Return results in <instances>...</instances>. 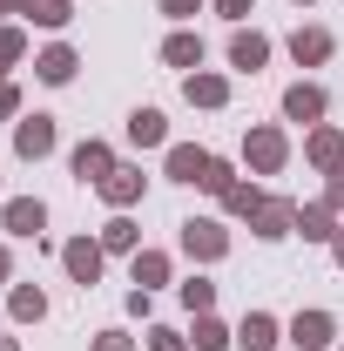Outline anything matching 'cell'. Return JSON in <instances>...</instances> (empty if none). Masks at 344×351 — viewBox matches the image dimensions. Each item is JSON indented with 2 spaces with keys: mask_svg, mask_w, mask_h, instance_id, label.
Wrapping results in <instances>:
<instances>
[{
  "mask_svg": "<svg viewBox=\"0 0 344 351\" xmlns=\"http://www.w3.org/2000/svg\"><path fill=\"white\" fill-rule=\"evenodd\" d=\"M169 176H175V182H210V156H203V149H175Z\"/></svg>",
  "mask_w": 344,
  "mask_h": 351,
  "instance_id": "6da1fadb",
  "label": "cell"
},
{
  "mask_svg": "<svg viewBox=\"0 0 344 351\" xmlns=\"http://www.w3.org/2000/svg\"><path fill=\"white\" fill-rule=\"evenodd\" d=\"M284 115H291V122H317V115H324V95H317V88H291V95H284Z\"/></svg>",
  "mask_w": 344,
  "mask_h": 351,
  "instance_id": "7a4b0ae2",
  "label": "cell"
},
{
  "mask_svg": "<svg viewBox=\"0 0 344 351\" xmlns=\"http://www.w3.org/2000/svg\"><path fill=\"white\" fill-rule=\"evenodd\" d=\"M41 223H47L41 203H7V230L14 237H41Z\"/></svg>",
  "mask_w": 344,
  "mask_h": 351,
  "instance_id": "3957f363",
  "label": "cell"
},
{
  "mask_svg": "<svg viewBox=\"0 0 344 351\" xmlns=\"http://www.w3.org/2000/svg\"><path fill=\"white\" fill-rule=\"evenodd\" d=\"M54 149V122L34 115V122H21V156H47Z\"/></svg>",
  "mask_w": 344,
  "mask_h": 351,
  "instance_id": "277c9868",
  "label": "cell"
},
{
  "mask_svg": "<svg viewBox=\"0 0 344 351\" xmlns=\"http://www.w3.org/2000/svg\"><path fill=\"white\" fill-rule=\"evenodd\" d=\"M75 176H82V182H101V176H115V169H108V149H95V142H88V149H75Z\"/></svg>",
  "mask_w": 344,
  "mask_h": 351,
  "instance_id": "5b68a950",
  "label": "cell"
},
{
  "mask_svg": "<svg viewBox=\"0 0 344 351\" xmlns=\"http://www.w3.org/2000/svg\"><path fill=\"white\" fill-rule=\"evenodd\" d=\"M68 270H75L82 284H95V270H101V250H95V243H68Z\"/></svg>",
  "mask_w": 344,
  "mask_h": 351,
  "instance_id": "8992f818",
  "label": "cell"
},
{
  "mask_svg": "<svg viewBox=\"0 0 344 351\" xmlns=\"http://www.w3.org/2000/svg\"><path fill=\"white\" fill-rule=\"evenodd\" d=\"M324 338H331V317H324V311H310V317H297V345H304V351H317Z\"/></svg>",
  "mask_w": 344,
  "mask_h": 351,
  "instance_id": "52a82bcc",
  "label": "cell"
},
{
  "mask_svg": "<svg viewBox=\"0 0 344 351\" xmlns=\"http://www.w3.org/2000/svg\"><path fill=\"white\" fill-rule=\"evenodd\" d=\"M135 189H142V176H135V169H115V176H101V196H108V203H129Z\"/></svg>",
  "mask_w": 344,
  "mask_h": 351,
  "instance_id": "ba28073f",
  "label": "cell"
},
{
  "mask_svg": "<svg viewBox=\"0 0 344 351\" xmlns=\"http://www.w3.org/2000/svg\"><path fill=\"white\" fill-rule=\"evenodd\" d=\"M236 338H243L250 351H270V345H277V324H270V317H243V331H236Z\"/></svg>",
  "mask_w": 344,
  "mask_h": 351,
  "instance_id": "9c48e42d",
  "label": "cell"
},
{
  "mask_svg": "<svg viewBox=\"0 0 344 351\" xmlns=\"http://www.w3.org/2000/svg\"><path fill=\"white\" fill-rule=\"evenodd\" d=\"M263 54H270V47H263L257 34H236V41H230V61H236V68H263Z\"/></svg>",
  "mask_w": 344,
  "mask_h": 351,
  "instance_id": "30bf717a",
  "label": "cell"
},
{
  "mask_svg": "<svg viewBox=\"0 0 344 351\" xmlns=\"http://www.w3.org/2000/svg\"><path fill=\"white\" fill-rule=\"evenodd\" d=\"M182 243H189V250H203V257H216V250H223L216 223H189V230H182Z\"/></svg>",
  "mask_w": 344,
  "mask_h": 351,
  "instance_id": "8fae6325",
  "label": "cell"
},
{
  "mask_svg": "<svg viewBox=\"0 0 344 351\" xmlns=\"http://www.w3.org/2000/svg\"><path fill=\"white\" fill-rule=\"evenodd\" d=\"M129 135H135V142H162V115H156V108H135V115H129Z\"/></svg>",
  "mask_w": 344,
  "mask_h": 351,
  "instance_id": "7c38bea8",
  "label": "cell"
},
{
  "mask_svg": "<svg viewBox=\"0 0 344 351\" xmlns=\"http://www.w3.org/2000/svg\"><path fill=\"white\" fill-rule=\"evenodd\" d=\"M291 54H297V61H324V54H331V34H317V27H310V34L291 41Z\"/></svg>",
  "mask_w": 344,
  "mask_h": 351,
  "instance_id": "4fadbf2b",
  "label": "cell"
},
{
  "mask_svg": "<svg viewBox=\"0 0 344 351\" xmlns=\"http://www.w3.org/2000/svg\"><path fill=\"white\" fill-rule=\"evenodd\" d=\"M41 75H47V82H68V75H75V54H68V47L41 54Z\"/></svg>",
  "mask_w": 344,
  "mask_h": 351,
  "instance_id": "5bb4252c",
  "label": "cell"
},
{
  "mask_svg": "<svg viewBox=\"0 0 344 351\" xmlns=\"http://www.w3.org/2000/svg\"><path fill=\"white\" fill-rule=\"evenodd\" d=\"M27 14H34L41 27H61V21H68V0H27Z\"/></svg>",
  "mask_w": 344,
  "mask_h": 351,
  "instance_id": "9a60e30c",
  "label": "cell"
},
{
  "mask_svg": "<svg viewBox=\"0 0 344 351\" xmlns=\"http://www.w3.org/2000/svg\"><path fill=\"white\" fill-rule=\"evenodd\" d=\"M169 61H175V68H196V61H203V41H189V34H175V41H169Z\"/></svg>",
  "mask_w": 344,
  "mask_h": 351,
  "instance_id": "2e32d148",
  "label": "cell"
},
{
  "mask_svg": "<svg viewBox=\"0 0 344 351\" xmlns=\"http://www.w3.org/2000/svg\"><path fill=\"white\" fill-rule=\"evenodd\" d=\"M250 156H257L263 169H277V162H284V142H277V135H257V142H250Z\"/></svg>",
  "mask_w": 344,
  "mask_h": 351,
  "instance_id": "e0dca14e",
  "label": "cell"
},
{
  "mask_svg": "<svg viewBox=\"0 0 344 351\" xmlns=\"http://www.w3.org/2000/svg\"><path fill=\"white\" fill-rule=\"evenodd\" d=\"M263 237H284V223H291V210H284V203H263Z\"/></svg>",
  "mask_w": 344,
  "mask_h": 351,
  "instance_id": "ac0fdd59",
  "label": "cell"
},
{
  "mask_svg": "<svg viewBox=\"0 0 344 351\" xmlns=\"http://www.w3.org/2000/svg\"><path fill=\"white\" fill-rule=\"evenodd\" d=\"M223 345H230V338H223V324L203 317V324H196V351H223Z\"/></svg>",
  "mask_w": 344,
  "mask_h": 351,
  "instance_id": "d6986e66",
  "label": "cell"
},
{
  "mask_svg": "<svg viewBox=\"0 0 344 351\" xmlns=\"http://www.w3.org/2000/svg\"><path fill=\"white\" fill-rule=\"evenodd\" d=\"M101 237H108V250H129V243H135V223H122V217H115L108 230H101Z\"/></svg>",
  "mask_w": 344,
  "mask_h": 351,
  "instance_id": "ffe728a7",
  "label": "cell"
},
{
  "mask_svg": "<svg viewBox=\"0 0 344 351\" xmlns=\"http://www.w3.org/2000/svg\"><path fill=\"white\" fill-rule=\"evenodd\" d=\"M41 291H14V317H41Z\"/></svg>",
  "mask_w": 344,
  "mask_h": 351,
  "instance_id": "44dd1931",
  "label": "cell"
},
{
  "mask_svg": "<svg viewBox=\"0 0 344 351\" xmlns=\"http://www.w3.org/2000/svg\"><path fill=\"white\" fill-rule=\"evenodd\" d=\"M189 101H223V82H210V75L196 82V75H189Z\"/></svg>",
  "mask_w": 344,
  "mask_h": 351,
  "instance_id": "7402d4cb",
  "label": "cell"
},
{
  "mask_svg": "<svg viewBox=\"0 0 344 351\" xmlns=\"http://www.w3.org/2000/svg\"><path fill=\"white\" fill-rule=\"evenodd\" d=\"M182 298H189V311H210V298H216V291L203 284V277H196V284H182Z\"/></svg>",
  "mask_w": 344,
  "mask_h": 351,
  "instance_id": "603a6c76",
  "label": "cell"
},
{
  "mask_svg": "<svg viewBox=\"0 0 344 351\" xmlns=\"http://www.w3.org/2000/svg\"><path fill=\"white\" fill-rule=\"evenodd\" d=\"M95 351H129V345H122V338H115V331H108V338H101V345H95Z\"/></svg>",
  "mask_w": 344,
  "mask_h": 351,
  "instance_id": "cb8c5ba5",
  "label": "cell"
},
{
  "mask_svg": "<svg viewBox=\"0 0 344 351\" xmlns=\"http://www.w3.org/2000/svg\"><path fill=\"white\" fill-rule=\"evenodd\" d=\"M243 7H250V0H223V14H243Z\"/></svg>",
  "mask_w": 344,
  "mask_h": 351,
  "instance_id": "d4e9b609",
  "label": "cell"
},
{
  "mask_svg": "<svg viewBox=\"0 0 344 351\" xmlns=\"http://www.w3.org/2000/svg\"><path fill=\"white\" fill-rule=\"evenodd\" d=\"M169 14H189V0H169Z\"/></svg>",
  "mask_w": 344,
  "mask_h": 351,
  "instance_id": "484cf974",
  "label": "cell"
},
{
  "mask_svg": "<svg viewBox=\"0 0 344 351\" xmlns=\"http://www.w3.org/2000/svg\"><path fill=\"white\" fill-rule=\"evenodd\" d=\"M338 263H344V237H338Z\"/></svg>",
  "mask_w": 344,
  "mask_h": 351,
  "instance_id": "4316f807",
  "label": "cell"
},
{
  "mask_svg": "<svg viewBox=\"0 0 344 351\" xmlns=\"http://www.w3.org/2000/svg\"><path fill=\"white\" fill-rule=\"evenodd\" d=\"M0 277H7V257H0Z\"/></svg>",
  "mask_w": 344,
  "mask_h": 351,
  "instance_id": "83f0119b",
  "label": "cell"
},
{
  "mask_svg": "<svg viewBox=\"0 0 344 351\" xmlns=\"http://www.w3.org/2000/svg\"><path fill=\"white\" fill-rule=\"evenodd\" d=\"M0 351H14V345H7V338H0Z\"/></svg>",
  "mask_w": 344,
  "mask_h": 351,
  "instance_id": "f1b7e54d",
  "label": "cell"
}]
</instances>
